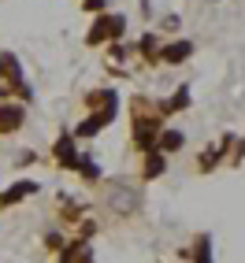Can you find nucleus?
I'll return each instance as SVG.
<instances>
[{
  "label": "nucleus",
  "mask_w": 245,
  "mask_h": 263,
  "mask_svg": "<svg viewBox=\"0 0 245 263\" xmlns=\"http://www.w3.org/2000/svg\"><path fill=\"white\" fill-rule=\"evenodd\" d=\"M23 122V111L19 108H0V130H11Z\"/></svg>",
  "instance_id": "1"
},
{
  "label": "nucleus",
  "mask_w": 245,
  "mask_h": 263,
  "mask_svg": "<svg viewBox=\"0 0 245 263\" xmlns=\"http://www.w3.org/2000/svg\"><path fill=\"white\" fill-rule=\"evenodd\" d=\"M160 145H164L167 152H174V148H182V134H179V130H171V134H164V137H160Z\"/></svg>",
  "instance_id": "2"
},
{
  "label": "nucleus",
  "mask_w": 245,
  "mask_h": 263,
  "mask_svg": "<svg viewBox=\"0 0 245 263\" xmlns=\"http://www.w3.org/2000/svg\"><path fill=\"white\" fill-rule=\"evenodd\" d=\"M33 189H38V185H33V182H23V185H15V189L8 193V197H4V200H8V204H15V200H19V197H26V193H33Z\"/></svg>",
  "instance_id": "3"
},
{
  "label": "nucleus",
  "mask_w": 245,
  "mask_h": 263,
  "mask_svg": "<svg viewBox=\"0 0 245 263\" xmlns=\"http://www.w3.org/2000/svg\"><path fill=\"white\" fill-rule=\"evenodd\" d=\"M186 56H189V45H186V41H182V45H171V48H167V60H171V63H179V60H186Z\"/></svg>",
  "instance_id": "4"
},
{
  "label": "nucleus",
  "mask_w": 245,
  "mask_h": 263,
  "mask_svg": "<svg viewBox=\"0 0 245 263\" xmlns=\"http://www.w3.org/2000/svg\"><path fill=\"white\" fill-rule=\"evenodd\" d=\"M56 156H60V160H67V163H75V148H71V141H60Z\"/></svg>",
  "instance_id": "5"
},
{
  "label": "nucleus",
  "mask_w": 245,
  "mask_h": 263,
  "mask_svg": "<svg viewBox=\"0 0 245 263\" xmlns=\"http://www.w3.org/2000/svg\"><path fill=\"white\" fill-rule=\"evenodd\" d=\"M160 171H164V160H160V156H156V160H149V167H145V174H149V178H156Z\"/></svg>",
  "instance_id": "6"
}]
</instances>
